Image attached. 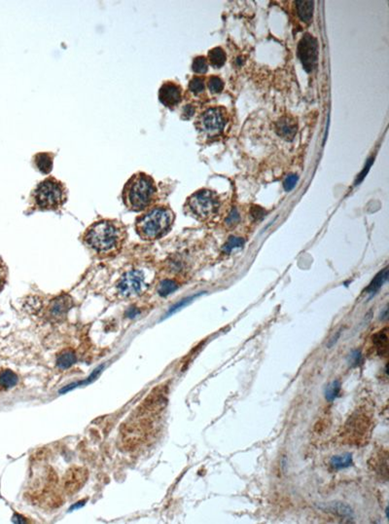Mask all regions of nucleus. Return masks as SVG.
I'll use <instances>...</instances> for the list:
<instances>
[{
  "label": "nucleus",
  "instance_id": "nucleus-3",
  "mask_svg": "<svg viewBox=\"0 0 389 524\" xmlns=\"http://www.w3.org/2000/svg\"><path fill=\"white\" fill-rule=\"evenodd\" d=\"M174 218V214L169 206L153 205L135 218L134 229L141 240L156 241L169 232Z\"/></svg>",
  "mask_w": 389,
  "mask_h": 524
},
{
  "label": "nucleus",
  "instance_id": "nucleus-22",
  "mask_svg": "<svg viewBox=\"0 0 389 524\" xmlns=\"http://www.w3.org/2000/svg\"><path fill=\"white\" fill-rule=\"evenodd\" d=\"M18 381V376L11 370H4L0 374V386L3 388H12L17 385Z\"/></svg>",
  "mask_w": 389,
  "mask_h": 524
},
{
  "label": "nucleus",
  "instance_id": "nucleus-32",
  "mask_svg": "<svg viewBox=\"0 0 389 524\" xmlns=\"http://www.w3.org/2000/svg\"><path fill=\"white\" fill-rule=\"evenodd\" d=\"M8 278V269L7 266L0 262V292L3 290Z\"/></svg>",
  "mask_w": 389,
  "mask_h": 524
},
{
  "label": "nucleus",
  "instance_id": "nucleus-11",
  "mask_svg": "<svg viewBox=\"0 0 389 524\" xmlns=\"http://www.w3.org/2000/svg\"><path fill=\"white\" fill-rule=\"evenodd\" d=\"M88 470L82 467L69 468L64 478V490L66 494L73 495L85 486L88 480Z\"/></svg>",
  "mask_w": 389,
  "mask_h": 524
},
{
  "label": "nucleus",
  "instance_id": "nucleus-2",
  "mask_svg": "<svg viewBox=\"0 0 389 524\" xmlns=\"http://www.w3.org/2000/svg\"><path fill=\"white\" fill-rule=\"evenodd\" d=\"M158 188L154 178L143 172L133 174L122 190L125 206L134 212H144L157 201Z\"/></svg>",
  "mask_w": 389,
  "mask_h": 524
},
{
  "label": "nucleus",
  "instance_id": "nucleus-31",
  "mask_svg": "<svg viewBox=\"0 0 389 524\" xmlns=\"http://www.w3.org/2000/svg\"><path fill=\"white\" fill-rule=\"evenodd\" d=\"M240 220H241L240 212H238L237 208H233L232 212H230V214L228 216V218H226V224L229 225V226H235V225L239 224Z\"/></svg>",
  "mask_w": 389,
  "mask_h": 524
},
{
  "label": "nucleus",
  "instance_id": "nucleus-33",
  "mask_svg": "<svg viewBox=\"0 0 389 524\" xmlns=\"http://www.w3.org/2000/svg\"><path fill=\"white\" fill-rule=\"evenodd\" d=\"M195 112H196V110H195L194 106L186 104L185 106L183 108V110H182L181 118L184 119V120H189V119H191L194 116Z\"/></svg>",
  "mask_w": 389,
  "mask_h": 524
},
{
  "label": "nucleus",
  "instance_id": "nucleus-13",
  "mask_svg": "<svg viewBox=\"0 0 389 524\" xmlns=\"http://www.w3.org/2000/svg\"><path fill=\"white\" fill-rule=\"evenodd\" d=\"M297 129V121L290 116H283L276 123V131L278 136L289 142L295 138Z\"/></svg>",
  "mask_w": 389,
  "mask_h": 524
},
{
  "label": "nucleus",
  "instance_id": "nucleus-35",
  "mask_svg": "<svg viewBox=\"0 0 389 524\" xmlns=\"http://www.w3.org/2000/svg\"><path fill=\"white\" fill-rule=\"evenodd\" d=\"M373 160H374V159L372 158V159H369V160L367 161V164H366L365 168H364V170H363L361 172V174H360L358 176V178H357V180H356V182H355V184H356V186H357L358 184H360V182H362V180H364V178L366 176V174H368V172H369V170H370L371 166H372V164H373Z\"/></svg>",
  "mask_w": 389,
  "mask_h": 524
},
{
  "label": "nucleus",
  "instance_id": "nucleus-25",
  "mask_svg": "<svg viewBox=\"0 0 389 524\" xmlns=\"http://www.w3.org/2000/svg\"><path fill=\"white\" fill-rule=\"evenodd\" d=\"M188 89H189V91L192 94H195V96L203 94L204 92V89H205L204 78H202L200 76H194L190 80V82H189Z\"/></svg>",
  "mask_w": 389,
  "mask_h": 524
},
{
  "label": "nucleus",
  "instance_id": "nucleus-12",
  "mask_svg": "<svg viewBox=\"0 0 389 524\" xmlns=\"http://www.w3.org/2000/svg\"><path fill=\"white\" fill-rule=\"evenodd\" d=\"M73 305V300L68 294H61L52 300L47 308L48 317L52 320H60L65 318Z\"/></svg>",
  "mask_w": 389,
  "mask_h": 524
},
{
  "label": "nucleus",
  "instance_id": "nucleus-5",
  "mask_svg": "<svg viewBox=\"0 0 389 524\" xmlns=\"http://www.w3.org/2000/svg\"><path fill=\"white\" fill-rule=\"evenodd\" d=\"M150 284L148 275L143 269L127 270L115 282V294L120 300H133L143 296Z\"/></svg>",
  "mask_w": 389,
  "mask_h": 524
},
{
  "label": "nucleus",
  "instance_id": "nucleus-16",
  "mask_svg": "<svg viewBox=\"0 0 389 524\" xmlns=\"http://www.w3.org/2000/svg\"><path fill=\"white\" fill-rule=\"evenodd\" d=\"M297 12L300 19L307 24H311L314 17V1H296Z\"/></svg>",
  "mask_w": 389,
  "mask_h": 524
},
{
  "label": "nucleus",
  "instance_id": "nucleus-40",
  "mask_svg": "<svg viewBox=\"0 0 389 524\" xmlns=\"http://www.w3.org/2000/svg\"><path fill=\"white\" fill-rule=\"evenodd\" d=\"M84 505H85V501H81V502L77 503V505L73 506H72V508H71L70 510H74V508H80V506H82Z\"/></svg>",
  "mask_w": 389,
  "mask_h": 524
},
{
  "label": "nucleus",
  "instance_id": "nucleus-6",
  "mask_svg": "<svg viewBox=\"0 0 389 524\" xmlns=\"http://www.w3.org/2000/svg\"><path fill=\"white\" fill-rule=\"evenodd\" d=\"M217 195L210 190L202 189L191 195L186 202V210L197 220H206L214 216L219 210Z\"/></svg>",
  "mask_w": 389,
  "mask_h": 524
},
{
  "label": "nucleus",
  "instance_id": "nucleus-37",
  "mask_svg": "<svg viewBox=\"0 0 389 524\" xmlns=\"http://www.w3.org/2000/svg\"><path fill=\"white\" fill-rule=\"evenodd\" d=\"M388 317H389V307L386 306V307L384 308V310H383V311L381 312V314H380V320H388Z\"/></svg>",
  "mask_w": 389,
  "mask_h": 524
},
{
  "label": "nucleus",
  "instance_id": "nucleus-36",
  "mask_svg": "<svg viewBox=\"0 0 389 524\" xmlns=\"http://www.w3.org/2000/svg\"><path fill=\"white\" fill-rule=\"evenodd\" d=\"M266 212L259 206H253L251 208V216L255 220H261L262 218H264Z\"/></svg>",
  "mask_w": 389,
  "mask_h": 524
},
{
  "label": "nucleus",
  "instance_id": "nucleus-17",
  "mask_svg": "<svg viewBox=\"0 0 389 524\" xmlns=\"http://www.w3.org/2000/svg\"><path fill=\"white\" fill-rule=\"evenodd\" d=\"M373 343L376 346L377 352L381 356H386L388 355L389 351V336H388V330H383L379 332H377L373 336Z\"/></svg>",
  "mask_w": 389,
  "mask_h": 524
},
{
  "label": "nucleus",
  "instance_id": "nucleus-7",
  "mask_svg": "<svg viewBox=\"0 0 389 524\" xmlns=\"http://www.w3.org/2000/svg\"><path fill=\"white\" fill-rule=\"evenodd\" d=\"M226 112L222 108H211L206 110L199 117L196 127L209 136H215L222 132L226 126Z\"/></svg>",
  "mask_w": 389,
  "mask_h": 524
},
{
  "label": "nucleus",
  "instance_id": "nucleus-8",
  "mask_svg": "<svg viewBox=\"0 0 389 524\" xmlns=\"http://www.w3.org/2000/svg\"><path fill=\"white\" fill-rule=\"evenodd\" d=\"M318 42L310 34H306L298 44V56L304 70L311 74L315 70L318 62Z\"/></svg>",
  "mask_w": 389,
  "mask_h": 524
},
{
  "label": "nucleus",
  "instance_id": "nucleus-4",
  "mask_svg": "<svg viewBox=\"0 0 389 524\" xmlns=\"http://www.w3.org/2000/svg\"><path fill=\"white\" fill-rule=\"evenodd\" d=\"M68 199L65 184L54 176L40 182L30 194V205L34 210L56 212Z\"/></svg>",
  "mask_w": 389,
  "mask_h": 524
},
{
  "label": "nucleus",
  "instance_id": "nucleus-27",
  "mask_svg": "<svg viewBox=\"0 0 389 524\" xmlns=\"http://www.w3.org/2000/svg\"><path fill=\"white\" fill-rule=\"evenodd\" d=\"M244 240L241 237L231 236L229 237L228 241L223 246V252L226 254H230L232 250L236 248H241L244 246Z\"/></svg>",
  "mask_w": 389,
  "mask_h": 524
},
{
  "label": "nucleus",
  "instance_id": "nucleus-21",
  "mask_svg": "<svg viewBox=\"0 0 389 524\" xmlns=\"http://www.w3.org/2000/svg\"><path fill=\"white\" fill-rule=\"evenodd\" d=\"M353 464L352 455L351 453H346L343 455L333 456L330 460V465L336 470H342L351 467Z\"/></svg>",
  "mask_w": 389,
  "mask_h": 524
},
{
  "label": "nucleus",
  "instance_id": "nucleus-23",
  "mask_svg": "<svg viewBox=\"0 0 389 524\" xmlns=\"http://www.w3.org/2000/svg\"><path fill=\"white\" fill-rule=\"evenodd\" d=\"M178 288L177 282L173 280H163L158 284V294L161 296H167Z\"/></svg>",
  "mask_w": 389,
  "mask_h": 524
},
{
  "label": "nucleus",
  "instance_id": "nucleus-34",
  "mask_svg": "<svg viewBox=\"0 0 389 524\" xmlns=\"http://www.w3.org/2000/svg\"><path fill=\"white\" fill-rule=\"evenodd\" d=\"M198 296H200V294H198ZM191 296V298H185V300H181V301H180L179 303L175 304L174 306H172V307L170 308V310H169L168 314H172V313L176 312L177 310L181 309V308H182L183 306H185L186 304H188L189 302H191L192 300H194V298H195L196 296Z\"/></svg>",
  "mask_w": 389,
  "mask_h": 524
},
{
  "label": "nucleus",
  "instance_id": "nucleus-26",
  "mask_svg": "<svg viewBox=\"0 0 389 524\" xmlns=\"http://www.w3.org/2000/svg\"><path fill=\"white\" fill-rule=\"evenodd\" d=\"M192 70L198 74H204L208 70L207 60L204 56H196L192 64Z\"/></svg>",
  "mask_w": 389,
  "mask_h": 524
},
{
  "label": "nucleus",
  "instance_id": "nucleus-30",
  "mask_svg": "<svg viewBox=\"0 0 389 524\" xmlns=\"http://www.w3.org/2000/svg\"><path fill=\"white\" fill-rule=\"evenodd\" d=\"M297 182H298V176H297V174H289V176L285 178V180H284V182H283V188H284V190L287 191V192H289V191H291L292 189H294V188L296 186Z\"/></svg>",
  "mask_w": 389,
  "mask_h": 524
},
{
  "label": "nucleus",
  "instance_id": "nucleus-18",
  "mask_svg": "<svg viewBox=\"0 0 389 524\" xmlns=\"http://www.w3.org/2000/svg\"><path fill=\"white\" fill-rule=\"evenodd\" d=\"M388 278H389V269L385 268L384 270L379 272L376 275V277L373 279V281L371 282L370 284L366 288L367 294H369L371 298L374 296L381 290L384 284L388 281Z\"/></svg>",
  "mask_w": 389,
  "mask_h": 524
},
{
  "label": "nucleus",
  "instance_id": "nucleus-19",
  "mask_svg": "<svg viewBox=\"0 0 389 524\" xmlns=\"http://www.w3.org/2000/svg\"><path fill=\"white\" fill-rule=\"evenodd\" d=\"M226 54L220 47H215L208 52V60L214 68H222L226 62Z\"/></svg>",
  "mask_w": 389,
  "mask_h": 524
},
{
  "label": "nucleus",
  "instance_id": "nucleus-24",
  "mask_svg": "<svg viewBox=\"0 0 389 524\" xmlns=\"http://www.w3.org/2000/svg\"><path fill=\"white\" fill-rule=\"evenodd\" d=\"M341 389H342V384H341V381L339 380H334L333 382H331L326 388H325V398L326 400H328L329 402H334L341 393Z\"/></svg>",
  "mask_w": 389,
  "mask_h": 524
},
{
  "label": "nucleus",
  "instance_id": "nucleus-38",
  "mask_svg": "<svg viewBox=\"0 0 389 524\" xmlns=\"http://www.w3.org/2000/svg\"><path fill=\"white\" fill-rule=\"evenodd\" d=\"M13 522H17V524H24L26 522L25 520H23V518L20 516L19 514H15L14 518H13Z\"/></svg>",
  "mask_w": 389,
  "mask_h": 524
},
{
  "label": "nucleus",
  "instance_id": "nucleus-15",
  "mask_svg": "<svg viewBox=\"0 0 389 524\" xmlns=\"http://www.w3.org/2000/svg\"><path fill=\"white\" fill-rule=\"evenodd\" d=\"M323 510L325 512H331L335 516H339V518H342L344 520H353L354 518V512L352 510V508L345 503H342V502H331V503H327V504H324L323 506H320Z\"/></svg>",
  "mask_w": 389,
  "mask_h": 524
},
{
  "label": "nucleus",
  "instance_id": "nucleus-10",
  "mask_svg": "<svg viewBox=\"0 0 389 524\" xmlns=\"http://www.w3.org/2000/svg\"><path fill=\"white\" fill-rule=\"evenodd\" d=\"M160 102L169 110H174L182 100V87L173 82L166 81L159 90Z\"/></svg>",
  "mask_w": 389,
  "mask_h": 524
},
{
  "label": "nucleus",
  "instance_id": "nucleus-20",
  "mask_svg": "<svg viewBox=\"0 0 389 524\" xmlns=\"http://www.w3.org/2000/svg\"><path fill=\"white\" fill-rule=\"evenodd\" d=\"M76 362V356L72 350H65L59 354L56 358V366L60 370H67L72 366Z\"/></svg>",
  "mask_w": 389,
  "mask_h": 524
},
{
  "label": "nucleus",
  "instance_id": "nucleus-9",
  "mask_svg": "<svg viewBox=\"0 0 389 524\" xmlns=\"http://www.w3.org/2000/svg\"><path fill=\"white\" fill-rule=\"evenodd\" d=\"M167 386L162 385L155 388L138 408L137 415L148 416V414L161 412L167 406Z\"/></svg>",
  "mask_w": 389,
  "mask_h": 524
},
{
  "label": "nucleus",
  "instance_id": "nucleus-1",
  "mask_svg": "<svg viewBox=\"0 0 389 524\" xmlns=\"http://www.w3.org/2000/svg\"><path fill=\"white\" fill-rule=\"evenodd\" d=\"M81 240L97 258H112L122 252L128 240V229L119 220L101 218L86 228Z\"/></svg>",
  "mask_w": 389,
  "mask_h": 524
},
{
  "label": "nucleus",
  "instance_id": "nucleus-29",
  "mask_svg": "<svg viewBox=\"0 0 389 524\" xmlns=\"http://www.w3.org/2000/svg\"><path fill=\"white\" fill-rule=\"evenodd\" d=\"M362 362V354L359 350H353L352 354L349 356L348 362L352 368H355L358 364H360Z\"/></svg>",
  "mask_w": 389,
  "mask_h": 524
},
{
  "label": "nucleus",
  "instance_id": "nucleus-28",
  "mask_svg": "<svg viewBox=\"0 0 389 524\" xmlns=\"http://www.w3.org/2000/svg\"><path fill=\"white\" fill-rule=\"evenodd\" d=\"M207 86L212 94H220L224 89V82L218 76H211L208 79Z\"/></svg>",
  "mask_w": 389,
  "mask_h": 524
},
{
  "label": "nucleus",
  "instance_id": "nucleus-39",
  "mask_svg": "<svg viewBox=\"0 0 389 524\" xmlns=\"http://www.w3.org/2000/svg\"><path fill=\"white\" fill-rule=\"evenodd\" d=\"M340 334H341V332H338V334H337V336H336L334 337L333 339H331V340H330V342H329V344H328V347H329V348H330V347H332V346H333L334 344H335V343H336V342H337V340H338V338H339V337H340Z\"/></svg>",
  "mask_w": 389,
  "mask_h": 524
},
{
  "label": "nucleus",
  "instance_id": "nucleus-14",
  "mask_svg": "<svg viewBox=\"0 0 389 524\" xmlns=\"http://www.w3.org/2000/svg\"><path fill=\"white\" fill-rule=\"evenodd\" d=\"M55 154L52 152H39L33 156L34 167L43 174H48L53 170Z\"/></svg>",
  "mask_w": 389,
  "mask_h": 524
}]
</instances>
